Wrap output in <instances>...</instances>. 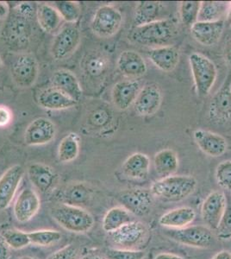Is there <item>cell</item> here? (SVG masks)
Here are the masks:
<instances>
[{
	"label": "cell",
	"instance_id": "cell-53",
	"mask_svg": "<svg viewBox=\"0 0 231 259\" xmlns=\"http://www.w3.org/2000/svg\"><path fill=\"white\" fill-rule=\"evenodd\" d=\"M15 259H38V258H36V257H33V256H20V257H18V258H15Z\"/></svg>",
	"mask_w": 231,
	"mask_h": 259
},
{
	"label": "cell",
	"instance_id": "cell-18",
	"mask_svg": "<svg viewBox=\"0 0 231 259\" xmlns=\"http://www.w3.org/2000/svg\"><path fill=\"white\" fill-rule=\"evenodd\" d=\"M30 183L41 194H47L54 189L57 182V175L53 168L41 162H34L27 168Z\"/></svg>",
	"mask_w": 231,
	"mask_h": 259
},
{
	"label": "cell",
	"instance_id": "cell-45",
	"mask_svg": "<svg viewBox=\"0 0 231 259\" xmlns=\"http://www.w3.org/2000/svg\"><path fill=\"white\" fill-rule=\"evenodd\" d=\"M12 113L7 106H0V127H6L11 123Z\"/></svg>",
	"mask_w": 231,
	"mask_h": 259
},
{
	"label": "cell",
	"instance_id": "cell-15",
	"mask_svg": "<svg viewBox=\"0 0 231 259\" xmlns=\"http://www.w3.org/2000/svg\"><path fill=\"white\" fill-rule=\"evenodd\" d=\"M227 197L221 191L211 192L205 198L201 208V214L206 227L212 231H216L223 212L225 211Z\"/></svg>",
	"mask_w": 231,
	"mask_h": 259
},
{
	"label": "cell",
	"instance_id": "cell-38",
	"mask_svg": "<svg viewBox=\"0 0 231 259\" xmlns=\"http://www.w3.org/2000/svg\"><path fill=\"white\" fill-rule=\"evenodd\" d=\"M200 1H182L179 5V16L186 26L192 27L198 22Z\"/></svg>",
	"mask_w": 231,
	"mask_h": 259
},
{
	"label": "cell",
	"instance_id": "cell-28",
	"mask_svg": "<svg viewBox=\"0 0 231 259\" xmlns=\"http://www.w3.org/2000/svg\"><path fill=\"white\" fill-rule=\"evenodd\" d=\"M150 159L144 153H135L129 156L122 166L123 175L135 180L146 179L150 173Z\"/></svg>",
	"mask_w": 231,
	"mask_h": 259
},
{
	"label": "cell",
	"instance_id": "cell-8",
	"mask_svg": "<svg viewBox=\"0 0 231 259\" xmlns=\"http://www.w3.org/2000/svg\"><path fill=\"white\" fill-rule=\"evenodd\" d=\"M165 234L178 244L200 249L211 247L214 240L212 230L206 226H188L180 229L167 230Z\"/></svg>",
	"mask_w": 231,
	"mask_h": 259
},
{
	"label": "cell",
	"instance_id": "cell-17",
	"mask_svg": "<svg viewBox=\"0 0 231 259\" xmlns=\"http://www.w3.org/2000/svg\"><path fill=\"white\" fill-rule=\"evenodd\" d=\"M225 27L224 21L197 22L191 27V34L200 45L211 47L219 41Z\"/></svg>",
	"mask_w": 231,
	"mask_h": 259
},
{
	"label": "cell",
	"instance_id": "cell-23",
	"mask_svg": "<svg viewBox=\"0 0 231 259\" xmlns=\"http://www.w3.org/2000/svg\"><path fill=\"white\" fill-rule=\"evenodd\" d=\"M52 87L58 89L78 103L82 98V89L76 75L71 71L60 69L51 77Z\"/></svg>",
	"mask_w": 231,
	"mask_h": 259
},
{
	"label": "cell",
	"instance_id": "cell-31",
	"mask_svg": "<svg viewBox=\"0 0 231 259\" xmlns=\"http://www.w3.org/2000/svg\"><path fill=\"white\" fill-rule=\"evenodd\" d=\"M154 165L156 173L161 179L171 177L178 169V156L174 150L164 149L155 154Z\"/></svg>",
	"mask_w": 231,
	"mask_h": 259
},
{
	"label": "cell",
	"instance_id": "cell-34",
	"mask_svg": "<svg viewBox=\"0 0 231 259\" xmlns=\"http://www.w3.org/2000/svg\"><path fill=\"white\" fill-rule=\"evenodd\" d=\"M229 2L203 1L200 5L198 22H215L222 20L230 6Z\"/></svg>",
	"mask_w": 231,
	"mask_h": 259
},
{
	"label": "cell",
	"instance_id": "cell-47",
	"mask_svg": "<svg viewBox=\"0 0 231 259\" xmlns=\"http://www.w3.org/2000/svg\"><path fill=\"white\" fill-rule=\"evenodd\" d=\"M223 55H224V59L227 64L231 67V37L228 39L224 46V50H223Z\"/></svg>",
	"mask_w": 231,
	"mask_h": 259
},
{
	"label": "cell",
	"instance_id": "cell-42",
	"mask_svg": "<svg viewBox=\"0 0 231 259\" xmlns=\"http://www.w3.org/2000/svg\"><path fill=\"white\" fill-rule=\"evenodd\" d=\"M216 180L222 189L231 191V161H224L217 166Z\"/></svg>",
	"mask_w": 231,
	"mask_h": 259
},
{
	"label": "cell",
	"instance_id": "cell-26",
	"mask_svg": "<svg viewBox=\"0 0 231 259\" xmlns=\"http://www.w3.org/2000/svg\"><path fill=\"white\" fill-rule=\"evenodd\" d=\"M93 191L90 187L84 183H74L66 187L60 195L62 203L70 206L84 207L90 203Z\"/></svg>",
	"mask_w": 231,
	"mask_h": 259
},
{
	"label": "cell",
	"instance_id": "cell-54",
	"mask_svg": "<svg viewBox=\"0 0 231 259\" xmlns=\"http://www.w3.org/2000/svg\"><path fill=\"white\" fill-rule=\"evenodd\" d=\"M2 68V60H1V57H0V69Z\"/></svg>",
	"mask_w": 231,
	"mask_h": 259
},
{
	"label": "cell",
	"instance_id": "cell-32",
	"mask_svg": "<svg viewBox=\"0 0 231 259\" xmlns=\"http://www.w3.org/2000/svg\"><path fill=\"white\" fill-rule=\"evenodd\" d=\"M133 221L131 213L129 211L123 206H115L109 210L104 216L102 227L106 233H114Z\"/></svg>",
	"mask_w": 231,
	"mask_h": 259
},
{
	"label": "cell",
	"instance_id": "cell-36",
	"mask_svg": "<svg viewBox=\"0 0 231 259\" xmlns=\"http://www.w3.org/2000/svg\"><path fill=\"white\" fill-rule=\"evenodd\" d=\"M53 6L68 24H75L81 16L80 5L75 1H57L54 2Z\"/></svg>",
	"mask_w": 231,
	"mask_h": 259
},
{
	"label": "cell",
	"instance_id": "cell-33",
	"mask_svg": "<svg viewBox=\"0 0 231 259\" xmlns=\"http://www.w3.org/2000/svg\"><path fill=\"white\" fill-rule=\"evenodd\" d=\"M161 4L155 1H140L135 7L134 23L135 27L143 26L158 20Z\"/></svg>",
	"mask_w": 231,
	"mask_h": 259
},
{
	"label": "cell",
	"instance_id": "cell-2",
	"mask_svg": "<svg viewBox=\"0 0 231 259\" xmlns=\"http://www.w3.org/2000/svg\"><path fill=\"white\" fill-rule=\"evenodd\" d=\"M198 182L192 176H171L153 183L150 191L155 197L168 202H178L195 191Z\"/></svg>",
	"mask_w": 231,
	"mask_h": 259
},
{
	"label": "cell",
	"instance_id": "cell-49",
	"mask_svg": "<svg viewBox=\"0 0 231 259\" xmlns=\"http://www.w3.org/2000/svg\"><path fill=\"white\" fill-rule=\"evenodd\" d=\"M155 259H187L183 257V256H178L176 254L173 253H167V252H164V253H160L158 255H156Z\"/></svg>",
	"mask_w": 231,
	"mask_h": 259
},
{
	"label": "cell",
	"instance_id": "cell-10",
	"mask_svg": "<svg viewBox=\"0 0 231 259\" xmlns=\"http://www.w3.org/2000/svg\"><path fill=\"white\" fill-rule=\"evenodd\" d=\"M11 74L12 80L18 88L29 89L38 78V62L31 54H19L12 63Z\"/></svg>",
	"mask_w": 231,
	"mask_h": 259
},
{
	"label": "cell",
	"instance_id": "cell-27",
	"mask_svg": "<svg viewBox=\"0 0 231 259\" xmlns=\"http://www.w3.org/2000/svg\"><path fill=\"white\" fill-rule=\"evenodd\" d=\"M195 218V210L190 206H182L161 215L159 219V224L168 229H180L192 224Z\"/></svg>",
	"mask_w": 231,
	"mask_h": 259
},
{
	"label": "cell",
	"instance_id": "cell-40",
	"mask_svg": "<svg viewBox=\"0 0 231 259\" xmlns=\"http://www.w3.org/2000/svg\"><path fill=\"white\" fill-rule=\"evenodd\" d=\"M215 232L217 238L221 240L231 239V199L227 198L225 211Z\"/></svg>",
	"mask_w": 231,
	"mask_h": 259
},
{
	"label": "cell",
	"instance_id": "cell-46",
	"mask_svg": "<svg viewBox=\"0 0 231 259\" xmlns=\"http://www.w3.org/2000/svg\"><path fill=\"white\" fill-rule=\"evenodd\" d=\"M11 248L4 240L2 236H0V259H10L11 257Z\"/></svg>",
	"mask_w": 231,
	"mask_h": 259
},
{
	"label": "cell",
	"instance_id": "cell-21",
	"mask_svg": "<svg viewBox=\"0 0 231 259\" xmlns=\"http://www.w3.org/2000/svg\"><path fill=\"white\" fill-rule=\"evenodd\" d=\"M140 90V84L136 80H123L116 83L111 92L112 102L120 111L129 109L135 104Z\"/></svg>",
	"mask_w": 231,
	"mask_h": 259
},
{
	"label": "cell",
	"instance_id": "cell-39",
	"mask_svg": "<svg viewBox=\"0 0 231 259\" xmlns=\"http://www.w3.org/2000/svg\"><path fill=\"white\" fill-rule=\"evenodd\" d=\"M1 236L8 246L14 250H20L30 244L29 233L20 230H6Z\"/></svg>",
	"mask_w": 231,
	"mask_h": 259
},
{
	"label": "cell",
	"instance_id": "cell-6",
	"mask_svg": "<svg viewBox=\"0 0 231 259\" xmlns=\"http://www.w3.org/2000/svg\"><path fill=\"white\" fill-rule=\"evenodd\" d=\"M81 41V32L74 24L62 27L56 33L50 47V55L56 62L68 59L79 48Z\"/></svg>",
	"mask_w": 231,
	"mask_h": 259
},
{
	"label": "cell",
	"instance_id": "cell-11",
	"mask_svg": "<svg viewBox=\"0 0 231 259\" xmlns=\"http://www.w3.org/2000/svg\"><path fill=\"white\" fill-rule=\"evenodd\" d=\"M209 118L217 124L231 120V80L228 77L221 89L214 95L209 106Z\"/></svg>",
	"mask_w": 231,
	"mask_h": 259
},
{
	"label": "cell",
	"instance_id": "cell-37",
	"mask_svg": "<svg viewBox=\"0 0 231 259\" xmlns=\"http://www.w3.org/2000/svg\"><path fill=\"white\" fill-rule=\"evenodd\" d=\"M29 233L30 244L39 246H51L62 240V233L56 230H37Z\"/></svg>",
	"mask_w": 231,
	"mask_h": 259
},
{
	"label": "cell",
	"instance_id": "cell-48",
	"mask_svg": "<svg viewBox=\"0 0 231 259\" xmlns=\"http://www.w3.org/2000/svg\"><path fill=\"white\" fill-rule=\"evenodd\" d=\"M10 7L8 4L0 1V21L6 19L9 15Z\"/></svg>",
	"mask_w": 231,
	"mask_h": 259
},
{
	"label": "cell",
	"instance_id": "cell-5",
	"mask_svg": "<svg viewBox=\"0 0 231 259\" xmlns=\"http://www.w3.org/2000/svg\"><path fill=\"white\" fill-rule=\"evenodd\" d=\"M189 62L197 93L199 96L205 97L210 94L217 80L216 65L206 56L196 52L191 54Z\"/></svg>",
	"mask_w": 231,
	"mask_h": 259
},
{
	"label": "cell",
	"instance_id": "cell-3",
	"mask_svg": "<svg viewBox=\"0 0 231 259\" xmlns=\"http://www.w3.org/2000/svg\"><path fill=\"white\" fill-rule=\"evenodd\" d=\"M175 24L169 19L155 21L151 24L135 27L130 34L132 41L148 47L167 46L175 37Z\"/></svg>",
	"mask_w": 231,
	"mask_h": 259
},
{
	"label": "cell",
	"instance_id": "cell-4",
	"mask_svg": "<svg viewBox=\"0 0 231 259\" xmlns=\"http://www.w3.org/2000/svg\"><path fill=\"white\" fill-rule=\"evenodd\" d=\"M54 220L65 230L71 233H85L95 224L94 216L86 210L61 203L50 211Z\"/></svg>",
	"mask_w": 231,
	"mask_h": 259
},
{
	"label": "cell",
	"instance_id": "cell-41",
	"mask_svg": "<svg viewBox=\"0 0 231 259\" xmlns=\"http://www.w3.org/2000/svg\"><path fill=\"white\" fill-rule=\"evenodd\" d=\"M145 256L144 250L110 248L106 251V259H144Z\"/></svg>",
	"mask_w": 231,
	"mask_h": 259
},
{
	"label": "cell",
	"instance_id": "cell-22",
	"mask_svg": "<svg viewBox=\"0 0 231 259\" xmlns=\"http://www.w3.org/2000/svg\"><path fill=\"white\" fill-rule=\"evenodd\" d=\"M117 66L121 74L128 78L144 76L148 70L145 60L134 50L123 51L117 58Z\"/></svg>",
	"mask_w": 231,
	"mask_h": 259
},
{
	"label": "cell",
	"instance_id": "cell-52",
	"mask_svg": "<svg viewBox=\"0 0 231 259\" xmlns=\"http://www.w3.org/2000/svg\"><path fill=\"white\" fill-rule=\"evenodd\" d=\"M81 259H105L103 258L102 256H98V255H86V256H83Z\"/></svg>",
	"mask_w": 231,
	"mask_h": 259
},
{
	"label": "cell",
	"instance_id": "cell-29",
	"mask_svg": "<svg viewBox=\"0 0 231 259\" xmlns=\"http://www.w3.org/2000/svg\"><path fill=\"white\" fill-rule=\"evenodd\" d=\"M80 67L85 76L96 80L106 74L108 68V60L101 52L91 51L84 56Z\"/></svg>",
	"mask_w": 231,
	"mask_h": 259
},
{
	"label": "cell",
	"instance_id": "cell-43",
	"mask_svg": "<svg viewBox=\"0 0 231 259\" xmlns=\"http://www.w3.org/2000/svg\"><path fill=\"white\" fill-rule=\"evenodd\" d=\"M79 247L76 244H69L50 254L47 259H79Z\"/></svg>",
	"mask_w": 231,
	"mask_h": 259
},
{
	"label": "cell",
	"instance_id": "cell-12",
	"mask_svg": "<svg viewBox=\"0 0 231 259\" xmlns=\"http://www.w3.org/2000/svg\"><path fill=\"white\" fill-rule=\"evenodd\" d=\"M56 136V126L53 121L37 118L28 125L24 133V143L28 146L48 145Z\"/></svg>",
	"mask_w": 231,
	"mask_h": 259
},
{
	"label": "cell",
	"instance_id": "cell-51",
	"mask_svg": "<svg viewBox=\"0 0 231 259\" xmlns=\"http://www.w3.org/2000/svg\"><path fill=\"white\" fill-rule=\"evenodd\" d=\"M226 23L228 24V26L231 27V5L228 8L227 15H226Z\"/></svg>",
	"mask_w": 231,
	"mask_h": 259
},
{
	"label": "cell",
	"instance_id": "cell-7",
	"mask_svg": "<svg viewBox=\"0 0 231 259\" xmlns=\"http://www.w3.org/2000/svg\"><path fill=\"white\" fill-rule=\"evenodd\" d=\"M123 24V15L115 6L105 5L97 10L91 20V29L94 35L109 38L116 35Z\"/></svg>",
	"mask_w": 231,
	"mask_h": 259
},
{
	"label": "cell",
	"instance_id": "cell-25",
	"mask_svg": "<svg viewBox=\"0 0 231 259\" xmlns=\"http://www.w3.org/2000/svg\"><path fill=\"white\" fill-rule=\"evenodd\" d=\"M148 56L156 68L164 72L175 69L179 62L178 50L171 45L151 49L148 52Z\"/></svg>",
	"mask_w": 231,
	"mask_h": 259
},
{
	"label": "cell",
	"instance_id": "cell-35",
	"mask_svg": "<svg viewBox=\"0 0 231 259\" xmlns=\"http://www.w3.org/2000/svg\"><path fill=\"white\" fill-rule=\"evenodd\" d=\"M80 138L74 133H68L62 139L58 146V160L61 162H73L79 154Z\"/></svg>",
	"mask_w": 231,
	"mask_h": 259
},
{
	"label": "cell",
	"instance_id": "cell-9",
	"mask_svg": "<svg viewBox=\"0 0 231 259\" xmlns=\"http://www.w3.org/2000/svg\"><path fill=\"white\" fill-rule=\"evenodd\" d=\"M154 197L150 189L140 188L123 190L116 196L123 207L137 217L150 214L154 205Z\"/></svg>",
	"mask_w": 231,
	"mask_h": 259
},
{
	"label": "cell",
	"instance_id": "cell-44",
	"mask_svg": "<svg viewBox=\"0 0 231 259\" xmlns=\"http://www.w3.org/2000/svg\"><path fill=\"white\" fill-rule=\"evenodd\" d=\"M90 124L94 127L105 126L109 121V113L106 110L99 109L94 111L89 118Z\"/></svg>",
	"mask_w": 231,
	"mask_h": 259
},
{
	"label": "cell",
	"instance_id": "cell-19",
	"mask_svg": "<svg viewBox=\"0 0 231 259\" xmlns=\"http://www.w3.org/2000/svg\"><path fill=\"white\" fill-rule=\"evenodd\" d=\"M197 145L204 153L211 157H218L225 153L228 144L226 139L217 133L198 129L193 133Z\"/></svg>",
	"mask_w": 231,
	"mask_h": 259
},
{
	"label": "cell",
	"instance_id": "cell-50",
	"mask_svg": "<svg viewBox=\"0 0 231 259\" xmlns=\"http://www.w3.org/2000/svg\"><path fill=\"white\" fill-rule=\"evenodd\" d=\"M211 259H231V252L228 250H221L215 254Z\"/></svg>",
	"mask_w": 231,
	"mask_h": 259
},
{
	"label": "cell",
	"instance_id": "cell-24",
	"mask_svg": "<svg viewBox=\"0 0 231 259\" xmlns=\"http://www.w3.org/2000/svg\"><path fill=\"white\" fill-rule=\"evenodd\" d=\"M37 103L41 108L52 111L69 109L78 102L53 87L43 89L37 95Z\"/></svg>",
	"mask_w": 231,
	"mask_h": 259
},
{
	"label": "cell",
	"instance_id": "cell-20",
	"mask_svg": "<svg viewBox=\"0 0 231 259\" xmlns=\"http://www.w3.org/2000/svg\"><path fill=\"white\" fill-rule=\"evenodd\" d=\"M161 100V90L157 85H145L141 89L134 104L135 112L144 117L154 115L160 109Z\"/></svg>",
	"mask_w": 231,
	"mask_h": 259
},
{
	"label": "cell",
	"instance_id": "cell-14",
	"mask_svg": "<svg viewBox=\"0 0 231 259\" xmlns=\"http://www.w3.org/2000/svg\"><path fill=\"white\" fill-rule=\"evenodd\" d=\"M147 233L148 229L144 223L133 221L114 233H110V236L113 243L120 246L121 249L134 250L133 248L143 243Z\"/></svg>",
	"mask_w": 231,
	"mask_h": 259
},
{
	"label": "cell",
	"instance_id": "cell-16",
	"mask_svg": "<svg viewBox=\"0 0 231 259\" xmlns=\"http://www.w3.org/2000/svg\"><path fill=\"white\" fill-rule=\"evenodd\" d=\"M40 207L41 200L36 192L31 189H24L15 200L13 213L18 222L25 223L38 212Z\"/></svg>",
	"mask_w": 231,
	"mask_h": 259
},
{
	"label": "cell",
	"instance_id": "cell-1",
	"mask_svg": "<svg viewBox=\"0 0 231 259\" xmlns=\"http://www.w3.org/2000/svg\"><path fill=\"white\" fill-rule=\"evenodd\" d=\"M36 10L35 3L22 2L10 12L0 31V40L9 50L20 51L29 46Z\"/></svg>",
	"mask_w": 231,
	"mask_h": 259
},
{
	"label": "cell",
	"instance_id": "cell-30",
	"mask_svg": "<svg viewBox=\"0 0 231 259\" xmlns=\"http://www.w3.org/2000/svg\"><path fill=\"white\" fill-rule=\"evenodd\" d=\"M36 19L41 30L50 34L58 32L63 20L53 6L44 3L37 5Z\"/></svg>",
	"mask_w": 231,
	"mask_h": 259
},
{
	"label": "cell",
	"instance_id": "cell-13",
	"mask_svg": "<svg viewBox=\"0 0 231 259\" xmlns=\"http://www.w3.org/2000/svg\"><path fill=\"white\" fill-rule=\"evenodd\" d=\"M24 175L23 166L15 164L0 177V211L6 209L12 204Z\"/></svg>",
	"mask_w": 231,
	"mask_h": 259
}]
</instances>
